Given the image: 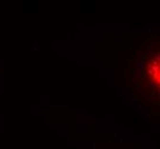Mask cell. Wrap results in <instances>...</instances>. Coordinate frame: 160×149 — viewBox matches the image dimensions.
Wrapping results in <instances>:
<instances>
[{"label": "cell", "mask_w": 160, "mask_h": 149, "mask_svg": "<svg viewBox=\"0 0 160 149\" xmlns=\"http://www.w3.org/2000/svg\"><path fill=\"white\" fill-rule=\"evenodd\" d=\"M147 76H149V79H150V83H152L158 88V86H159V60L158 58H157V61L153 60L149 64Z\"/></svg>", "instance_id": "obj_1"}]
</instances>
